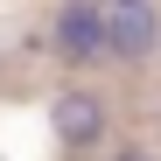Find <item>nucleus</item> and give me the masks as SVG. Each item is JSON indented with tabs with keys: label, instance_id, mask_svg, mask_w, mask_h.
<instances>
[{
	"label": "nucleus",
	"instance_id": "obj_1",
	"mask_svg": "<svg viewBox=\"0 0 161 161\" xmlns=\"http://www.w3.org/2000/svg\"><path fill=\"white\" fill-rule=\"evenodd\" d=\"M49 49H63L70 63H119L112 56V7L98 0H63L49 14Z\"/></svg>",
	"mask_w": 161,
	"mask_h": 161
},
{
	"label": "nucleus",
	"instance_id": "obj_2",
	"mask_svg": "<svg viewBox=\"0 0 161 161\" xmlns=\"http://www.w3.org/2000/svg\"><path fill=\"white\" fill-rule=\"evenodd\" d=\"M49 133H56L70 154H84V147H98L105 133H112V105L98 91H84V84H70V91L49 98Z\"/></svg>",
	"mask_w": 161,
	"mask_h": 161
},
{
	"label": "nucleus",
	"instance_id": "obj_3",
	"mask_svg": "<svg viewBox=\"0 0 161 161\" xmlns=\"http://www.w3.org/2000/svg\"><path fill=\"white\" fill-rule=\"evenodd\" d=\"M154 49H161V14H154V0L112 7V56H119V63H147Z\"/></svg>",
	"mask_w": 161,
	"mask_h": 161
},
{
	"label": "nucleus",
	"instance_id": "obj_4",
	"mask_svg": "<svg viewBox=\"0 0 161 161\" xmlns=\"http://www.w3.org/2000/svg\"><path fill=\"white\" fill-rule=\"evenodd\" d=\"M112 161H161V154H147V147H126V154H112Z\"/></svg>",
	"mask_w": 161,
	"mask_h": 161
},
{
	"label": "nucleus",
	"instance_id": "obj_5",
	"mask_svg": "<svg viewBox=\"0 0 161 161\" xmlns=\"http://www.w3.org/2000/svg\"><path fill=\"white\" fill-rule=\"evenodd\" d=\"M98 7H133V0H98Z\"/></svg>",
	"mask_w": 161,
	"mask_h": 161
}]
</instances>
